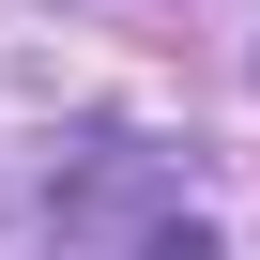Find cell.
<instances>
[{
    "instance_id": "6da1fadb",
    "label": "cell",
    "mask_w": 260,
    "mask_h": 260,
    "mask_svg": "<svg viewBox=\"0 0 260 260\" xmlns=\"http://www.w3.org/2000/svg\"><path fill=\"white\" fill-rule=\"evenodd\" d=\"M16 260H230L199 169L138 122H61L16 153Z\"/></svg>"
}]
</instances>
